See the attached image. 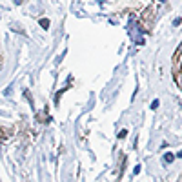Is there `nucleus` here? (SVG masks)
I'll return each instance as SVG.
<instances>
[{"label": "nucleus", "mask_w": 182, "mask_h": 182, "mask_svg": "<svg viewBox=\"0 0 182 182\" xmlns=\"http://www.w3.org/2000/svg\"><path fill=\"white\" fill-rule=\"evenodd\" d=\"M173 160H175V155H173V153H166V155H164V162H166V164H171Z\"/></svg>", "instance_id": "20e7f679"}, {"label": "nucleus", "mask_w": 182, "mask_h": 182, "mask_svg": "<svg viewBox=\"0 0 182 182\" xmlns=\"http://www.w3.org/2000/svg\"><path fill=\"white\" fill-rule=\"evenodd\" d=\"M2 131H6V129H2V128H0V138H6L7 135H9V133H2Z\"/></svg>", "instance_id": "1a4fd4ad"}, {"label": "nucleus", "mask_w": 182, "mask_h": 182, "mask_svg": "<svg viewBox=\"0 0 182 182\" xmlns=\"http://www.w3.org/2000/svg\"><path fill=\"white\" fill-rule=\"evenodd\" d=\"M126 137H128V129H122L119 133V138H126Z\"/></svg>", "instance_id": "423d86ee"}, {"label": "nucleus", "mask_w": 182, "mask_h": 182, "mask_svg": "<svg viewBox=\"0 0 182 182\" xmlns=\"http://www.w3.org/2000/svg\"><path fill=\"white\" fill-rule=\"evenodd\" d=\"M37 120H38V122H47V120H49V119H47V113H46V111H38V113H37Z\"/></svg>", "instance_id": "f03ea898"}, {"label": "nucleus", "mask_w": 182, "mask_h": 182, "mask_svg": "<svg viewBox=\"0 0 182 182\" xmlns=\"http://www.w3.org/2000/svg\"><path fill=\"white\" fill-rule=\"evenodd\" d=\"M159 102H160V100H153V102H151V109H157V107H159Z\"/></svg>", "instance_id": "0eeeda50"}, {"label": "nucleus", "mask_w": 182, "mask_h": 182, "mask_svg": "<svg viewBox=\"0 0 182 182\" xmlns=\"http://www.w3.org/2000/svg\"><path fill=\"white\" fill-rule=\"evenodd\" d=\"M24 2V0H15V4H22Z\"/></svg>", "instance_id": "9d476101"}, {"label": "nucleus", "mask_w": 182, "mask_h": 182, "mask_svg": "<svg viewBox=\"0 0 182 182\" xmlns=\"http://www.w3.org/2000/svg\"><path fill=\"white\" fill-rule=\"evenodd\" d=\"M155 18H157V15H155V6L146 7V9L142 11V15H140V20H138L140 31H146V33H150V31L153 29Z\"/></svg>", "instance_id": "f257e3e1"}, {"label": "nucleus", "mask_w": 182, "mask_h": 182, "mask_svg": "<svg viewBox=\"0 0 182 182\" xmlns=\"http://www.w3.org/2000/svg\"><path fill=\"white\" fill-rule=\"evenodd\" d=\"M68 89H69V84H68V86H66V87H62V89L59 91V93H56V95H55V102H56V104H59V100H60V97H62V95H64V93H66V91H68Z\"/></svg>", "instance_id": "7ed1b4c3"}, {"label": "nucleus", "mask_w": 182, "mask_h": 182, "mask_svg": "<svg viewBox=\"0 0 182 182\" xmlns=\"http://www.w3.org/2000/svg\"><path fill=\"white\" fill-rule=\"evenodd\" d=\"M178 159H182V151H178Z\"/></svg>", "instance_id": "9b49d317"}, {"label": "nucleus", "mask_w": 182, "mask_h": 182, "mask_svg": "<svg viewBox=\"0 0 182 182\" xmlns=\"http://www.w3.org/2000/svg\"><path fill=\"white\" fill-rule=\"evenodd\" d=\"M0 59H2V56H0Z\"/></svg>", "instance_id": "f8f14e48"}, {"label": "nucleus", "mask_w": 182, "mask_h": 182, "mask_svg": "<svg viewBox=\"0 0 182 182\" xmlns=\"http://www.w3.org/2000/svg\"><path fill=\"white\" fill-rule=\"evenodd\" d=\"M38 24H40V28H44V29H47V28H49V20H47V18H40V20H38Z\"/></svg>", "instance_id": "39448f33"}, {"label": "nucleus", "mask_w": 182, "mask_h": 182, "mask_svg": "<svg viewBox=\"0 0 182 182\" xmlns=\"http://www.w3.org/2000/svg\"><path fill=\"white\" fill-rule=\"evenodd\" d=\"M140 169H142V168H140V164H138V166H135V169H133V173H135V175H138V173H140Z\"/></svg>", "instance_id": "6e6552de"}]
</instances>
